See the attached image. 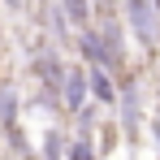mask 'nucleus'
Segmentation results:
<instances>
[{
    "label": "nucleus",
    "mask_w": 160,
    "mask_h": 160,
    "mask_svg": "<svg viewBox=\"0 0 160 160\" xmlns=\"http://www.w3.org/2000/svg\"><path fill=\"white\" fill-rule=\"evenodd\" d=\"M87 91H91V100L100 108L112 112V104H117V78L108 74L104 65H87Z\"/></svg>",
    "instance_id": "nucleus-7"
},
{
    "label": "nucleus",
    "mask_w": 160,
    "mask_h": 160,
    "mask_svg": "<svg viewBox=\"0 0 160 160\" xmlns=\"http://www.w3.org/2000/svg\"><path fill=\"white\" fill-rule=\"evenodd\" d=\"M26 9H35V26L43 30V35H52L61 48L74 39V26H69V18H65V9H61L56 0H35V4H26Z\"/></svg>",
    "instance_id": "nucleus-5"
},
{
    "label": "nucleus",
    "mask_w": 160,
    "mask_h": 160,
    "mask_svg": "<svg viewBox=\"0 0 160 160\" xmlns=\"http://www.w3.org/2000/svg\"><path fill=\"white\" fill-rule=\"evenodd\" d=\"M35 147H39V152H35V160H65V147H69V130H65L61 121H48Z\"/></svg>",
    "instance_id": "nucleus-8"
},
{
    "label": "nucleus",
    "mask_w": 160,
    "mask_h": 160,
    "mask_svg": "<svg viewBox=\"0 0 160 160\" xmlns=\"http://www.w3.org/2000/svg\"><path fill=\"white\" fill-rule=\"evenodd\" d=\"M87 100H91V91H87V65L74 61V65L65 69V82H61V112L69 117V112H78Z\"/></svg>",
    "instance_id": "nucleus-6"
},
{
    "label": "nucleus",
    "mask_w": 160,
    "mask_h": 160,
    "mask_svg": "<svg viewBox=\"0 0 160 160\" xmlns=\"http://www.w3.org/2000/svg\"><path fill=\"white\" fill-rule=\"evenodd\" d=\"M95 39H100V65H104L112 78L126 74L130 69V30L121 22V13L117 18H100L95 22Z\"/></svg>",
    "instance_id": "nucleus-3"
},
{
    "label": "nucleus",
    "mask_w": 160,
    "mask_h": 160,
    "mask_svg": "<svg viewBox=\"0 0 160 160\" xmlns=\"http://www.w3.org/2000/svg\"><path fill=\"white\" fill-rule=\"evenodd\" d=\"M112 117H117V126H121V138L126 143H138V134L147 126V82L143 74H117V104H112Z\"/></svg>",
    "instance_id": "nucleus-2"
},
{
    "label": "nucleus",
    "mask_w": 160,
    "mask_h": 160,
    "mask_svg": "<svg viewBox=\"0 0 160 160\" xmlns=\"http://www.w3.org/2000/svg\"><path fill=\"white\" fill-rule=\"evenodd\" d=\"M104 112H108V108H100L95 100H87L78 112H69V121H74V134H82V138H95L100 121H104Z\"/></svg>",
    "instance_id": "nucleus-10"
},
{
    "label": "nucleus",
    "mask_w": 160,
    "mask_h": 160,
    "mask_svg": "<svg viewBox=\"0 0 160 160\" xmlns=\"http://www.w3.org/2000/svg\"><path fill=\"white\" fill-rule=\"evenodd\" d=\"M61 9H65V18H69V26L82 30V26H91L95 22V13H91V0H56Z\"/></svg>",
    "instance_id": "nucleus-12"
},
{
    "label": "nucleus",
    "mask_w": 160,
    "mask_h": 160,
    "mask_svg": "<svg viewBox=\"0 0 160 160\" xmlns=\"http://www.w3.org/2000/svg\"><path fill=\"white\" fill-rule=\"evenodd\" d=\"M0 4H4L9 13H26V4H30V0H0Z\"/></svg>",
    "instance_id": "nucleus-16"
},
{
    "label": "nucleus",
    "mask_w": 160,
    "mask_h": 160,
    "mask_svg": "<svg viewBox=\"0 0 160 160\" xmlns=\"http://www.w3.org/2000/svg\"><path fill=\"white\" fill-rule=\"evenodd\" d=\"M91 13H95V22L100 18H117L121 13V0H91Z\"/></svg>",
    "instance_id": "nucleus-14"
},
{
    "label": "nucleus",
    "mask_w": 160,
    "mask_h": 160,
    "mask_svg": "<svg viewBox=\"0 0 160 160\" xmlns=\"http://www.w3.org/2000/svg\"><path fill=\"white\" fill-rule=\"evenodd\" d=\"M121 22H126L130 39L147 56L160 52V13H156V0H121Z\"/></svg>",
    "instance_id": "nucleus-4"
},
{
    "label": "nucleus",
    "mask_w": 160,
    "mask_h": 160,
    "mask_svg": "<svg viewBox=\"0 0 160 160\" xmlns=\"http://www.w3.org/2000/svg\"><path fill=\"white\" fill-rule=\"evenodd\" d=\"M121 143H126V138H121L117 117L104 112V121H100V130H95V152H100V160H104V156H117V147H121Z\"/></svg>",
    "instance_id": "nucleus-11"
},
{
    "label": "nucleus",
    "mask_w": 160,
    "mask_h": 160,
    "mask_svg": "<svg viewBox=\"0 0 160 160\" xmlns=\"http://www.w3.org/2000/svg\"><path fill=\"white\" fill-rule=\"evenodd\" d=\"M143 130H147V138H152V147L160 152V108L152 112V117H147V126H143Z\"/></svg>",
    "instance_id": "nucleus-15"
},
{
    "label": "nucleus",
    "mask_w": 160,
    "mask_h": 160,
    "mask_svg": "<svg viewBox=\"0 0 160 160\" xmlns=\"http://www.w3.org/2000/svg\"><path fill=\"white\" fill-rule=\"evenodd\" d=\"M22 121V95H18V87L0 74V130H9V126H18Z\"/></svg>",
    "instance_id": "nucleus-9"
},
{
    "label": "nucleus",
    "mask_w": 160,
    "mask_h": 160,
    "mask_svg": "<svg viewBox=\"0 0 160 160\" xmlns=\"http://www.w3.org/2000/svg\"><path fill=\"white\" fill-rule=\"evenodd\" d=\"M0 74H4V26H0Z\"/></svg>",
    "instance_id": "nucleus-17"
},
{
    "label": "nucleus",
    "mask_w": 160,
    "mask_h": 160,
    "mask_svg": "<svg viewBox=\"0 0 160 160\" xmlns=\"http://www.w3.org/2000/svg\"><path fill=\"white\" fill-rule=\"evenodd\" d=\"M26 69H30V82H35V104L43 112H52V117H65L61 112V82H65L69 61L61 56V43L52 35L35 30V39L26 48Z\"/></svg>",
    "instance_id": "nucleus-1"
},
{
    "label": "nucleus",
    "mask_w": 160,
    "mask_h": 160,
    "mask_svg": "<svg viewBox=\"0 0 160 160\" xmlns=\"http://www.w3.org/2000/svg\"><path fill=\"white\" fill-rule=\"evenodd\" d=\"M65 160H100V152H95V138H82V134H69V147H65Z\"/></svg>",
    "instance_id": "nucleus-13"
}]
</instances>
